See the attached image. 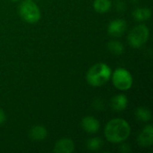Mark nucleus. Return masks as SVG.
Returning a JSON list of instances; mask_svg holds the SVG:
<instances>
[{
  "label": "nucleus",
  "instance_id": "1",
  "mask_svg": "<svg viewBox=\"0 0 153 153\" xmlns=\"http://www.w3.org/2000/svg\"><path fill=\"white\" fill-rule=\"evenodd\" d=\"M131 133L129 124L121 118H116L109 121L105 127L106 138L114 143H122L128 138Z\"/></svg>",
  "mask_w": 153,
  "mask_h": 153
},
{
  "label": "nucleus",
  "instance_id": "2",
  "mask_svg": "<svg viewBox=\"0 0 153 153\" xmlns=\"http://www.w3.org/2000/svg\"><path fill=\"white\" fill-rule=\"evenodd\" d=\"M111 69L103 63H98L92 65L86 74L87 82L94 87H100L105 84L110 78Z\"/></svg>",
  "mask_w": 153,
  "mask_h": 153
},
{
  "label": "nucleus",
  "instance_id": "3",
  "mask_svg": "<svg viewBox=\"0 0 153 153\" xmlns=\"http://www.w3.org/2000/svg\"><path fill=\"white\" fill-rule=\"evenodd\" d=\"M150 31L146 25L140 24L135 26L128 35V41L129 44L134 48H141L149 39Z\"/></svg>",
  "mask_w": 153,
  "mask_h": 153
},
{
  "label": "nucleus",
  "instance_id": "4",
  "mask_svg": "<svg viewBox=\"0 0 153 153\" xmlns=\"http://www.w3.org/2000/svg\"><path fill=\"white\" fill-rule=\"evenodd\" d=\"M19 12L22 18L27 22L35 23L40 19V11L32 1L26 0L22 3L19 7Z\"/></svg>",
  "mask_w": 153,
  "mask_h": 153
},
{
  "label": "nucleus",
  "instance_id": "5",
  "mask_svg": "<svg viewBox=\"0 0 153 153\" xmlns=\"http://www.w3.org/2000/svg\"><path fill=\"white\" fill-rule=\"evenodd\" d=\"M112 81L114 85L121 91L129 90L133 84V77L131 74L124 68H118L115 71L112 76Z\"/></svg>",
  "mask_w": 153,
  "mask_h": 153
},
{
  "label": "nucleus",
  "instance_id": "6",
  "mask_svg": "<svg viewBox=\"0 0 153 153\" xmlns=\"http://www.w3.org/2000/svg\"><path fill=\"white\" fill-rule=\"evenodd\" d=\"M126 30V22L124 20L117 19L111 22L108 25V31L113 37H120Z\"/></svg>",
  "mask_w": 153,
  "mask_h": 153
},
{
  "label": "nucleus",
  "instance_id": "7",
  "mask_svg": "<svg viewBox=\"0 0 153 153\" xmlns=\"http://www.w3.org/2000/svg\"><path fill=\"white\" fill-rule=\"evenodd\" d=\"M138 143L142 147H149L153 143V127L152 125L145 126L138 136Z\"/></svg>",
  "mask_w": 153,
  "mask_h": 153
},
{
  "label": "nucleus",
  "instance_id": "8",
  "mask_svg": "<svg viewBox=\"0 0 153 153\" xmlns=\"http://www.w3.org/2000/svg\"><path fill=\"white\" fill-rule=\"evenodd\" d=\"M74 151V143L68 138H63L56 142L54 152L56 153H72Z\"/></svg>",
  "mask_w": 153,
  "mask_h": 153
},
{
  "label": "nucleus",
  "instance_id": "9",
  "mask_svg": "<svg viewBox=\"0 0 153 153\" xmlns=\"http://www.w3.org/2000/svg\"><path fill=\"white\" fill-rule=\"evenodd\" d=\"M82 126L88 134H95L100 129V122L93 117H85L82 121Z\"/></svg>",
  "mask_w": 153,
  "mask_h": 153
},
{
  "label": "nucleus",
  "instance_id": "10",
  "mask_svg": "<svg viewBox=\"0 0 153 153\" xmlns=\"http://www.w3.org/2000/svg\"><path fill=\"white\" fill-rule=\"evenodd\" d=\"M127 105H128V100L123 94L117 95L113 97L111 100V108L115 111H117V112L123 111L124 109L126 108Z\"/></svg>",
  "mask_w": 153,
  "mask_h": 153
},
{
  "label": "nucleus",
  "instance_id": "11",
  "mask_svg": "<svg viewBox=\"0 0 153 153\" xmlns=\"http://www.w3.org/2000/svg\"><path fill=\"white\" fill-rule=\"evenodd\" d=\"M48 135L47 129L41 126H35L30 131V136L33 141H43Z\"/></svg>",
  "mask_w": 153,
  "mask_h": 153
},
{
  "label": "nucleus",
  "instance_id": "12",
  "mask_svg": "<svg viewBox=\"0 0 153 153\" xmlns=\"http://www.w3.org/2000/svg\"><path fill=\"white\" fill-rule=\"evenodd\" d=\"M93 7L98 13H107L111 7V2L110 0H95L93 3Z\"/></svg>",
  "mask_w": 153,
  "mask_h": 153
},
{
  "label": "nucleus",
  "instance_id": "13",
  "mask_svg": "<svg viewBox=\"0 0 153 153\" xmlns=\"http://www.w3.org/2000/svg\"><path fill=\"white\" fill-rule=\"evenodd\" d=\"M133 15L136 21H146L151 17L152 10L150 8H146V7L138 8L134 12Z\"/></svg>",
  "mask_w": 153,
  "mask_h": 153
},
{
  "label": "nucleus",
  "instance_id": "14",
  "mask_svg": "<svg viewBox=\"0 0 153 153\" xmlns=\"http://www.w3.org/2000/svg\"><path fill=\"white\" fill-rule=\"evenodd\" d=\"M135 117L143 122H148L152 119V113L146 108H139L135 111Z\"/></svg>",
  "mask_w": 153,
  "mask_h": 153
},
{
  "label": "nucleus",
  "instance_id": "15",
  "mask_svg": "<svg viewBox=\"0 0 153 153\" xmlns=\"http://www.w3.org/2000/svg\"><path fill=\"white\" fill-rule=\"evenodd\" d=\"M108 47L109 51L112 54H114V55H121V54H123V52L125 50V48H124L123 44L120 43L117 40H112V41H110L108 43Z\"/></svg>",
  "mask_w": 153,
  "mask_h": 153
},
{
  "label": "nucleus",
  "instance_id": "16",
  "mask_svg": "<svg viewBox=\"0 0 153 153\" xmlns=\"http://www.w3.org/2000/svg\"><path fill=\"white\" fill-rule=\"evenodd\" d=\"M103 142L100 138H91L87 142V148L91 151H96L101 148Z\"/></svg>",
  "mask_w": 153,
  "mask_h": 153
},
{
  "label": "nucleus",
  "instance_id": "17",
  "mask_svg": "<svg viewBox=\"0 0 153 153\" xmlns=\"http://www.w3.org/2000/svg\"><path fill=\"white\" fill-rule=\"evenodd\" d=\"M5 119H6L5 114H4V112L0 108V125L4 124V121H5Z\"/></svg>",
  "mask_w": 153,
  "mask_h": 153
},
{
  "label": "nucleus",
  "instance_id": "18",
  "mask_svg": "<svg viewBox=\"0 0 153 153\" xmlns=\"http://www.w3.org/2000/svg\"><path fill=\"white\" fill-rule=\"evenodd\" d=\"M120 150H121V152H128L130 151V148L128 147L127 144H123V145H121Z\"/></svg>",
  "mask_w": 153,
  "mask_h": 153
},
{
  "label": "nucleus",
  "instance_id": "19",
  "mask_svg": "<svg viewBox=\"0 0 153 153\" xmlns=\"http://www.w3.org/2000/svg\"><path fill=\"white\" fill-rule=\"evenodd\" d=\"M12 1H18V0H12Z\"/></svg>",
  "mask_w": 153,
  "mask_h": 153
}]
</instances>
